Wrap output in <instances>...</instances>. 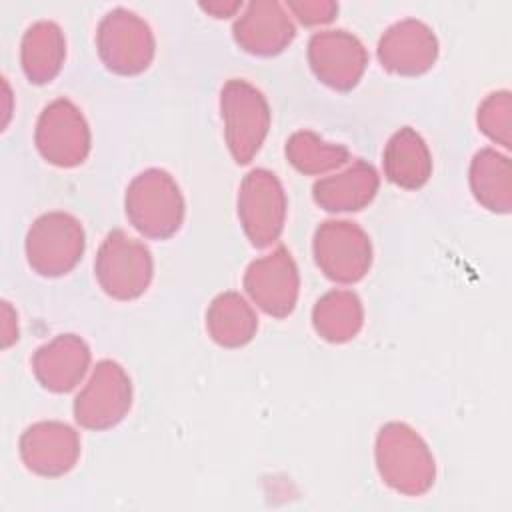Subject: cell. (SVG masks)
Segmentation results:
<instances>
[{"mask_svg":"<svg viewBox=\"0 0 512 512\" xmlns=\"http://www.w3.org/2000/svg\"><path fill=\"white\" fill-rule=\"evenodd\" d=\"M382 480L396 492L418 496L434 484V458L426 442L406 424H386L376 440Z\"/></svg>","mask_w":512,"mask_h":512,"instance_id":"1","label":"cell"},{"mask_svg":"<svg viewBox=\"0 0 512 512\" xmlns=\"http://www.w3.org/2000/svg\"><path fill=\"white\" fill-rule=\"evenodd\" d=\"M126 214L136 230L150 238L172 236L184 216L178 184L164 170H146L126 190Z\"/></svg>","mask_w":512,"mask_h":512,"instance_id":"2","label":"cell"},{"mask_svg":"<svg viewBox=\"0 0 512 512\" xmlns=\"http://www.w3.org/2000/svg\"><path fill=\"white\" fill-rule=\"evenodd\" d=\"M228 148L238 164H246L262 146L270 112L264 96L244 80H230L220 98Z\"/></svg>","mask_w":512,"mask_h":512,"instance_id":"3","label":"cell"},{"mask_svg":"<svg viewBox=\"0 0 512 512\" xmlns=\"http://www.w3.org/2000/svg\"><path fill=\"white\" fill-rule=\"evenodd\" d=\"M84 252V232L76 218L64 212L40 216L26 236L28 264L42 276L70 272Z\"/></svg>","mask_w":512,"mask_h":512,"instance_id":"4","label":"cell"},{"mask_svg":"<svg viewBox=\"0 0 512 512\" xmlns=\"http://www.w3.org/2000/svg\"><path fill=\"white\" fill-rule=\"evenodd\" d=\"M94 268L104 292L118 300L140 296L152 278L148 248L122 230L108 234L100 246Z\"/></svg>","mask_w":512,"mask_h":512,"instance_id":"5","label":"cell"},{"mask_svg":"<svg viewBox=\"0 0 512 512\" xmlns=\"http://www.w3.org/2000/svg\"><path fill=\"white\" fill-rule=\"evenodd\" d=\"M238 216L254 246L272 244L284 226L286 196L278 178L268 170H252L238 194Z\"/></svg>","mask_w":512,"mask_h":512,"instance_id":"6","label":"cell"},{"mask_svg":"<svg viewBox=\"0 0 512 512\" xmlns=\"http://www.w3.org/2000/svg\"><path fill=\"white\" fill-rule=\"evenodd\" d=\"M314 256L328 278L352 284L368 272L372 248L366 232L354 222H324L314 236Z\"/></svg>","mask_w":512,"mask_h":512,"instance_id":"7","label":"cell"},{"mask_svg":"<svg viewBox=\"0 0 512 512\" xmlns=\"http://www.w3.org/2000/svg\"><path fill=\"white\" fill-rule=\"evenodd\" d=\"M132 404L130 378L120 364L102 360L86 388L76 396L74 418L84 428L104 430L118 424Z\"/></svg>","mask_w":512,"mask_h":512,"instance_id":"8","label":"cell"},{"mask_svg":"<svg viewBox=\"0 0 512 512\" xmlns=\"http://www.w3.org/2000/svg\"><path fill=\"white\" fill-rule=\"evenodd\" d=\"M98 50L106 66L118 74H138L154 56V40L146 22L128 10L106 14L98 28Z\"/></svg>","mask_w":512,"mask_h":512,"instance_id":"9","label":"cell"},{"mask_svg":"<svg viewBox=\"0 0 512 512\" xmlns=\"http://www.w3.org/2000/svg\"><path fill=\"white\" fill-rule=\"evenodd\" d=\"M36 148L56 166H76L90 150V132L80 110L60 98L48 104L36 124Z\"/></svg>","mask_w":512,"mask_h":512,"instance_id":"10","label":"cell"},{"mask_svg":"<svg viewBox=\"0 0 512 512\" xmlns=\"http://www.w3.org/2000/svg\"><path fill=\"white\" fill-rule=\"evenodd\" d=\"M244 286L264 312L276 318L290 314L298 296V270L290 252L280 246L272 254L254 260L246 270Z\"/></svg>","mask_w":512,"mask_h":512,"instance_id":"11","label":"cell"},{"mask_svg":"<svg viewBox=\"0 0 512 512\" xmlns=\"http://www.w3.org/2000/svg\"><path fill=\"white\" fill-rule=\"evenodd\" d=\"M308 60L324 84L336 90H350L364 72L366 52L358 38L346 30H328L312 36Z\"/></svg>","mask_w":512,"mask_h":512,"instance_id":"12","label":"cell"},{"mask_svg":"<svg viewBox=\"0 0 512 512\" xmlns=\"http://www.w3.org/2000/svg\"><path fill=\"white\" fill-rule=\"evenodd\" d=\"M80 440L60 422H38L20 438V456L28 470L40 476L66 474L78 460Z\"/></svg>","mask_w":512,"mask_h":512,"instance_id":"13","label":"cell"},{"mask_svg":"<svg viewBox=\"0 0 512 512\" xmlns=\"http://www.w3.org/2000/svg\"><path fill=\"white\" fill-rule=\"evenodd\" d=\"M438 44L432 30L418 20H404L388 28L378 44L384 68L404 76H416L434 66Z\"/></svg>","mask_w":512,"mask_h":512,"instance_id":"14","label":"cell"},{"mask_svg":"<svg viewBox=\"0 0 512 512\" xmlns=\"http://www.w3.org/2000/svg\"><path fill=\"white\" fill-rule=\"evenodd\" d=\"M88 362L90 352L84 340L74 334H62L36 350L32 368L44 388L52 392H68L80 382Z\"/></svg>","mask_w":512,"mask_h":512,"instance_id":"15","label":"cell"},{"mask_svg":"<svg viewBox=\"0 0 512 512\" xmlns=\"http://www.w3.org/2000/svg\"><path fill=\"white\" fill-rule=\"evenodd\" d=\"M236 42L250 54L270 56L294 38V26L276 2H254L234 24Z\"/></svg>","mask_w":512,"mask_h":512,"instance_id":"16","label":"cell"},{"mask_svg":"<svg viewBox=\"0 0 512 512\" xmlns=\"http://www.w3.org/2000/svg\"><path fill=\"white\" fill-rule=\"evenodd\" d=\"M378 190L374 168L362 160L336 176L322 178L314 184V200L330 212H348L364 208Z\"/></svg>","mask_w":512,"mask_h":512,"instance_id":"17","label":"cell"},{"mask_svg":"<svg viewBox=\"0 0 512 512\" xmlns=\"http://www.w3.org/2000/svg\"><path fill=\"white\" fill-rule=\"evenodd\" d=\"M432 170V160L424 140L412 130H398L384 150V172L390 182L414 190L420 188Z\"/></svg>","mask_w":512,"mask_h":512,"instance_id":"18","label":"cell"},{"mask_svg":"<svg viewBox=\"0 0 512 512\" xmlns=\"http://www.w3.org/2000/svg\"><path fill=\"white\" fill-rule=\"evenodd\" d=\"M64 38L54 22H36L22 40V68L30 82H50L64 60Z\"/></svg>","mask_w":512,"mask_h":512,"instance_id":"19","label":"cell"},{"mask_svg":"<svg viewBox=\"0 0 512 512\" xmlns=\"http://www.w3.org/2000/svg\"><path fill=\"white\" fill-rule=\"evenodd\" d=\"M206 328L218 344L236 348L252 340L258 320L242 296L226 292L220 294L206 312Z\"/></svg>","mask_w":512,"mask_h":512,"instance_id":"20","label":"cell"},{"mask_svg":"<svg viewBox=\"0 0 512 512\" xmlns=\"http://www.w3.org/2000/svg\"><path fill=\"white\" fill-rule=\"evenodd\" d=\"M316 332L328 342H346L362 326V306L354 292L332 290L322 296L312 314Z\"/></svg>","mask_w":512,"mask_h":512,"instance_id":"21","label":"cell"},{"mask_svg":"<svg viewBox=\"0 0 512 512\" xmlns=\"http://www.w3.org/2000/svg\"><path fill=\"white\" fill-rule=\"evenodd\" d=\"M470 182L478 202L490 210L508 212L510 206V164L494 150H482L474 156Z\"/></svg>","mask_w":512,"mask_h":512,"instance_id":"22","label":"cell"},{"mask_svg":"<svg viewBox=\"0 0 512 512\" xmlns=\"http://www.w3.org/2000/svg\"><path fill=\"white\" fill-rule=\"evenodd\" d=\"M286 156L300 172L322 174L342 166L350 154L344 146L322 142L312 132H298L286 144Z\"/></svg>","mask_w":512,"mask_h":512,"instance_id":"23","label":"cell"},{"mask_svg":"<svg viewBox=\"0 0 512 512\" xmlns=\"http://www.w3.org/2000/svg\"><path fill=\"white\" fill-rule=\"evenodd\" d=\"M288 8H292L304 24L330 22L334 18V12L338 10V6L330 4V2H322V4H288Z\"/></svg>","mask_w":512,"mask_h":512,"instance_id":"24","label":"cell"},{"mask_svg":"<svg viewBox=\"0 0 512 512\" xmlns=\"http://www.w3.org/2000/svg\"><path fill=\"white\" fill-rule=\"evenodd\" d=\"M2 346L8 348L14 340H18V326H16V316L12 314V308L8 302H2Z\"/></svg>","mask_w":512,"mask_h":512,"instance_id":"25","label":"cell"}]
</instances>
